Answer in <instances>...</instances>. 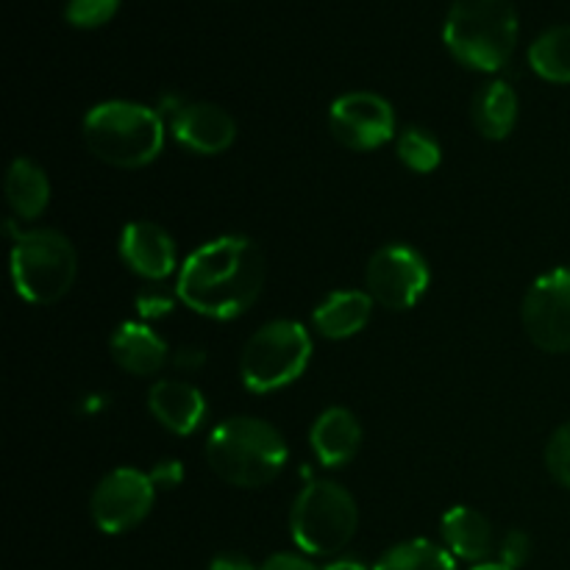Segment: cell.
<instances>
[{
    "mask_svg": "<svg viewBox=\"0 0 570 570\" xmlns=\"http://www.w3.org/2000/svg\"><path fill=\"white\" fill-rule=\"evenodd\" d=\"M267 259L259 245L239 234L217 237L184 259L176 298L195 315L234 321L259 301Z\"/></svg>",
    "mask_w": 570,
    "mask_h": 570,
    "instance_id": "obj_1",
    "label": "cell"
},
{
    "mask_svg": "<svg viewBox=\"0 0 570 570\" xmlns=\"http://www.w3.org/2000/svg\"><path fill=\"white\" fill-rule=\"evenodd\" d=\"M287 460L289 451L282 432L262 417H228L206 440L212 473L232 488H265L284 471Z\"/></svg>",
    "mask_w": 570,
    "mask_h": 570,
    "instance_id": "obj_2",
    "label": "cell"
},
{
    "mask_svg": "<svg viewBox=\"0 0 570 570\" xmlns=\"http://www.w3.org/2000/svg\"><path fill=\"white\" fill-rule=\"evenodd\" d=\"M81 131L95 159L120 170H137L161 154L167 122L150 106L106 100L87 111Z\"/></svg>",
    "mask_w": 570,
    "mask_h": 570,
    "instance_id": "obj_3",
    "label": "cell"
},
{
    "mask_svg": "<svg viewBox=\"0 0 570 570\" xmlns=\"http://www.w3.org/2000/svg\"><path fill=\"white\" fill-rule=\"evenodd\" d=\"M443 42L460 65L499 72L518 45V11L512 0H454L443 22Z\"/></svg>",
    "mask_w": 570,
    "mask_h": 570,
    "instance_id": "obj_4",
    "label": "cell"
},
{
    "mask_svg": "<svg viewBox=\"0 0 570 570\" xmlns=\"http://www.w3.org/2000/svg\"><path fill=\"white\" fill-rule=\"evenodd\" d=\"M360 527L356 501L343 484L312 479L293 501L289 532L295 546L309 557H334L354 540Z\"/></svg>",
    "mask_w": 570,
    "mask_h": 570,
    "instance_id": "obj_5",
    "label": "cell"
},
{
    "mask_svg": "<svg viewBox=\"0 0 570 570\" xmlns=\"http://www.w3.org/2000/svg\"><path fill=\"white\" fill-rule=\"evenodd\" d=\"M78 276V256L70 239L56 228L20 232L11 248V278L20 298L50 306L65 298Z\"/></svg>",
    "mask_w": 570,
    "mask_h": 570,
    "instance_id": "obj_6",
    "label": "cell"
},
{
    "mask_svg": "<svg viewBox=\"0 0 570 570\" xmlns=\"http://www.w3.org/2000/svg\"><path fill=\"white\" fill-rule=\"evenodd\" d=\"M312 360V337L298 321H271L250 334L239 376L250 393H276L301 379Z\"/></svg>",
    "mask_w": 570,
    "mask_h": 570,
    "instance_id": "obj_7",
    "label": "cell"
},
{
    "mask_svg": "<svg viewBox=\"0 0 570 570\" xmlns=\"http://www.w3.org/2000/svg\"><path fill=\"white\" fill-rule=\"evenodd\" d=\"M523 332L546 354L570 351V267L543 273L523 295Z\"/></svg>",
    "mask_w": 570,
    "mask_h": 570,
    "instance_id": "obj_8",
    "label": "cell"
},
{
    "mask_svg": "<svg viewBox=\"0 0 570 570\" xmlns=\"http://www.w3.org/2000/svg\"><path fill=\"white\" fill-rule=\"evenodd\" d=\"M429 265L410 245H384L365 267V287L373 304L390 312H404L421 301L429 289Z\"/></svg>",
    "mask_w": 570,
    "mask_h": 570,
    "instance_id": "obj_9",
    "label": "cell"
},
{
    "mask_svg": "<svg viewBox=\"0 0 570 570\" xmlns=\"http://www.w3.org/2000/svg\"><path fill=\"white\" fill-rule=\"evenodd\" d=\"M156 488L148 473L137 468H117L106 473L89 499L95 527L104 534L131 532L154 510Z\"/></svg>",
    "mask_w": 570,
    "mask_h": 570,
    "instance_id": "obj_10",
    "label": "cell"
},
{
    "mask_svg": "<svg viewBox=\"0 0 570 570\" xmlns=\"http://www.w3.org/2000/svg\"><path fill=\"white\" fill-rule=\"evenodd\" d=\"M328 131L348 150L382 148L395 137V111L376 92H345L328 109Z\"/></svg>",
    "mask_w": 570,
    "mask_h": 570,
    "instance_id": "obj_11",
    "label": "cell"
},
{
    "mask_svg": "<svg viewBox=\"0 0 570 570\" xmlns=\"http://www.w3.org/2000/svg\"><path fill=\"white\" fill-rule=\"evenodd\" d=\"M173 139L189 154L198 156H217L226 154L237 137L234 117L217 104H184L181 111L167 122Z\"/></svg>",
    "mask_w": 570,
    "mask_h": 570,
    "instance_id": "obj_12",
    "label": "cell"
},
{
    "mask_svg": "<svg viewBox=\"0 0 570 570\" xmlns=\"http://www.w3.org/2000/svg\"><path fill=\"white\" fill-rule=\"evenodd\" d=\"M120 259L145 282H165L176 273V243L161 226L150 220H134L120 234Z\"/></svg>",
    "mask_w": 570,
    "mask_h": 570,
    "instance_id": "obj_13",
    "label": "cell"
},
{
    "mask_svg": "<svg viewBox=\"0 0 570 570\" xmlns=\"http://www.w3.org/2000/svg\"><path fill=\"white\" fill-rule=\"evenodd\" d=\"M148 410L159 426L170 434L187 438L198 432L206 417V399L187 379H159L148 390Z\"/></svg>",
    "mask_w": 570,
    "mask_h": 570,
    "instance_id": "obj_14",
    "label": "cell"
},
{
    "mask_svg": "<svg viewBox=\"0 0 570 570\" xmlns=\"http://www.w3.org/2000/svg\"><path fill=\"white\" fill-rule=\"evenodd\" d=\"M312 451L323 468H345L362 445V426L345 406L321 412L309 432Z\"/></svg>",
    "mask_w": 570,
    "mask_h": 570,
    "instance_id": "obj_15",
    "label": "cell"
},
{
    "mask_svg": "<svg viewBox=\"0 0 570 570\" xmlns=\"http://www.w3.org/2000/svg\"><path fill=\"white\" fill-rule=\"evenodd\" d=\"M440 534L454 560L482 566L495 551L493 523L473 507H451L440 521Z\"/></svg>",
    "mask_w": 570,
    "mask_h": 570,
    "instance_id": "obj_16",
    "label": "cell"
},
{
    "mask_svg": "<svg viewBox=\"0 0 570 570\" xmlns=\"http://www.w3.org/2000/svg\"><path fill=\"white\" fill-rule=\"evenodd\" d=\"M109 351L117 367L131 376H154L170 360V348L165 340L145 323H122L111 334Z\"/></svg>",
    "mask_w": 570,
    "mask_h": 570,
    "instance_id": "obj_17",
    "label": "cell"
},
{
    "mask_svg": "<svg viewBox=\"0 0 570 570\" xmlns=\"http://www.w3.org/2000/svg\"><path fill=\"white\" fill-rule=\"evenodd\" d=\"M373 315V298L362 289H337L312 312L315 332L326 340L356 337Z\"/></svg>",
    "mask_w": 570,
    "mask_h": 570,
    "instance_id": "obj_18",
    "label": "cell"
},
{
    "mask_svg": "<svg viewBox=\"0 0 570 570\" xmlns=\"http://www.w3.org/2000/svg\"><path fill=\"white\" fill-rule=\"evenodd\" d=\"M6 204L14 212L20 220H37L45 209H48L50 200V181L48 173L37 165L33 159L26 156H17L9 165L6 173Z\"/></svg>",
    "mask_w": 570,
    "mask_h": 570,
    "instance_id": "obj_19",
    "label": "cell"
},
{
    "mask_svg": "<svg viewBox=\"0 0 570 570\" xmlns=\"http://www.w3.org/2000/svg\"><path fill=\"white\" fill-rule=\"evenodd\" d=\"M471 120L484 139L501 142L518 122V95L507 81H488L479 87L471 104Z\"/></svg>",
    "mask_w": 570,
    "mask_h": 570,
    "instance_id": "obj_20",
    "label": "cell"
},
{
    "mask_svg": "<svg viewBox=\"0 0 570 570\" xmlns=\"http://www.w3.org/2000/svg\"><path fill=\"white\" fill-rule=\"evenodd\" d=\"M529 65L543 81L570 83V26H551L529 48Z\"/></svg>",
    "mask_w": 570,
    "mask_h": 570,
    "instance_id": "obj_21",
    "label": "cell"
},
{
    "mask_svg": "<svg viewBox=\"0 0 570 570\" xmlns=\"http://www.w3.org/2000/svg\"><path fill=\"white\" fill-rule=\"evenodd\" d=\"M373 570H456V560L445 546L417 538L384 551Z\"/></svg>",
    "mask_w": 570,
    "mask_h": 570,
    "instance_id": "obj_22",
    "label": "cell"
},
{
    "mask_svg": "<svg viewBox=\"0 0 570 570\" xmlns=\"http://www.w3.org/2000/svg\"><path fill=\"white\" fill-rule=\"evenodd\" d=\"M395 150H399V159L412 173H432L443 161V148H440L438 137L432 131H426V128L417 126H410L401 131Z\"/></svg>",
    "mask_w": 570,
    "mask_h": 570,
    "instance_id": "obj_23",
    "label": "cell"
},
{
    "mask_svg": "<svg viewBox=\"0 0 570 570\" xmlns=\"http://www.w3.org/2000/svg\"><path fill=\"white\" fill-rule=\"evenodd\" d=\"M120 9V0H67L65 20L76 28H100Z\"/></svg>",
    "mask_w": 570,
    "mask_h": 570,
    "instance_id": "obj_24",
    "label": "cell"
},
{
    "mask_svg": "<svg viewBox=\"0 0 570 570\" xmlns=\"http://www.w3.org/2000/svg\"><path fill=\"white\" fill-rule=\"evenodd\" d=\"M546 468L562 488L570 490V421L551 434L546 445Z\"/></svg>",
    "mask_w": 570,
    "mask_h": 570,
    "instance_id": "obj_25",
    "label": "cell"
},
{
    "mask_svg": "<svg viewBox=\"0 0 570 570\" xmlns=\"http://www.w3.org/2000/svg\"><path fill=\"white\" fill-rule=\"evenodd\" d=\"M529 554H532V540H529L527 532L521 529H512V532L504 534V540L499 543V557L501 566L518 570L529 562Z\"/></svg>",
    "mask_w": 570,
    "mask_h": 570,
    "instance_id": "obj_26",
    "label": "cell"
},
{
    "mask_svg": "<svg viewBox=\"0 0 570 570\" xmlns=\"http://www.w3.org/2000/svg\"><path fill=\"white\" fill-rule=\"evenodd\" d=\"M137 312L145 321H156L173 312V295H167L161 287H148L137 295Z\"/></svg>",
    "mask_w": 570,
    "mask_h": 570,
    "instance_id": "obj_27",
    "label": "cell"
},
{
    "mask_svg": "<svg viewBox=\"0 0 570 570\" xmlns=\"http://www.w3.org/2000/svg\"><path fill=\"white\" fill-rule=\"evenodd\" d=\"M148 476H150V482H154L156 490H173L181 484L184 465L178 460H165V462H159V465H156Z\"/></svg>",
    "mask_w": 570,
    "mask_h": 570,
    "instance_id": "obj_28",
    "label": "cell"
},
{
    "mask_svg": "<svg viewBox=\"0 0 570 570\" xmlns=\"http://www.w3.org/2000/svg\"><path fill=\"white\" fill-rule=\"evenodd\" d=\"M259 570H321L315 566L312 560H306V557L301 554H273L267 557L265 562H262Z\"/></svg>",
    "mask_w": 570,
    "mask_h": 570,
    "instance_id": "obj_29",
    "label": "cell"
},
{
    "mask_svg": "<svg viewBox=\"0 0 570 570\" xmlns=\"http://www.w3.org/2000/svg\"><path fill=\"white\" fill-rule=\"evenodd\" d=\"M209 570H259V568H256L245 554L226 551V554H217L215 560L209 562Z\"/></svg>",
    "mask_w": 570,
    "mask_h": 570,
    "instance_id": "obj_30",
    "label": "cell"
},
{
    "mask_svg": "<svg viewBox=\"0 0 570 570\" xmlns=\"http://www.w3.org/2000/svg\"><path fill=\"white\" fill-rule=\"evenodd\" d=\"M170 360H173V365L178 367V371L193 373V371H198V367H204L206 354L200 348H178L176 354L170 356Z\"/></svg>",
    "mask_w": 570,
    "mask_h": 570,
    "instance_id": "obj_31",
    "label": "cell"
},
{
    "mask_svg": "<svg viewBox=\"0 0 570 570\" xmlns=\"http://www.w3.org/2000/svg\"><path fill=\"white\" fill-rule=\"evenodd\" d=\"M323 570H373V568H367L365 562L360 560H334L332 566H326Z\"/></svg>",
    "mask_w": 570,
    "mask_h": 570,
    "instance_id": "obj_32",
    "label": "cell"
},
{
    "mask_svg": "<svg viewBox=\"0 0 570 570\" xmlns=\"http://www.w3.org/2000/svg\"><path fill=\"white\" fill-rule=\"evenodd\" d=\"M471 570H512V568L501 566V562H482V566H473Z\"/></svg>",
    "mask_w": 570,
    "mask_h": 570,
    "instance_id": "obj_33",
    "label": "cell"
}]
</instances>
